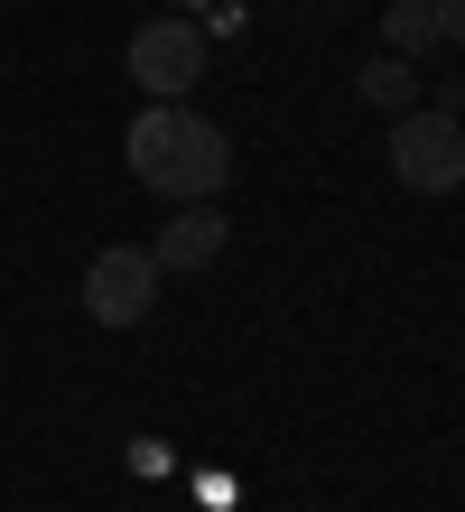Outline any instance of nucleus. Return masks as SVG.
<instances>
[{"label": "nucleus", "mask_w": 465, "mask_h": 512, "mask_svg": "<svg viewBox=\"0 0 465 512\" xmlns=\"http://www.w3.org/2000/svg\"><path fill=\"white\" fill-rule=\"evenodd\" d=\"M121 149H131V177H140V187L149 196H177V205L224 196V177H233V140L214 131L196 103H149Z\"/></svg>", "instance_id": "1"}, {"label": "nucleus", "mask_w": 465, "mask_h": 512, "mask_svg": "<svg viewBox=\"0 0 465 512\" xmlns=\"http://www.w3.org/2000/svg\"><path fill=\"white\" fill-rule=\"evenodd\" d=\"M391 177L410 196H456L465 187V122L438 103H410V112H391Z\"/></svg>", "instance_id": "2"}, {"label": "nucleus", "mask_w": 465, "mask_h": 512, "mask_svg": "<svg viewBox=\"0 0 465 512\" xmlns=\"http://www.w3.org/2000/svg\"><path fill=\"white\" fill-rule=\"evenodd\" d=\"M159 280L168 270L149 261V243H103L84 261V317L112 326V336H131V326H149V308H159Z\"/></svg>", "instance_id": "3"}, {"label": "nucleus", "mask_w": 465, "mask_h": 512, "mask_svg": "<svg viewBox=\"0 0 465 512\" xmlns=\"http://www.w3.org/2000/svg\"><path fill=\"white\" fill-rule=\"evenodd\" d=\"M121 66H131V84H140L149 103H186L205 84V28L196 19H140Z\"/></svg>", "instance_id": "4"}, {"label": "nucleus", "mask_w": 465, "mask_h": 512, "mask_svg": "<svg viewBox=\"0 0 465 512\" xmlns=\"http://www.w3.org/2000/svg\"><path fill=\"white\" fill-rule=\"evenodd\" d=\"M224 243H233V224H224V205H177V215L159 224V243H149V261L159 270H214L224 261Z\"/></svg>", "instance_id": "5"}, {"label": "nucleus", "mask_w": 465, "mask_h": 512, "mask_svg": "<svg viewBox=\"0 0 465 512\" xmlns=\"http://www.w3.org/2000/svg\"><path fill=\"white\" fill-rule=\"evenodd\" d=\"M382 47H391V56L438 47V0H391V10H382Z\"/></svg>", "instance_id": "6"}, {"label": "nucleus", "mask_w": 465, "mask_h": 512, "mask_svg": "<svg viewBox=\"0 0 465 512\" xmlns=\"http://www.w3.org/2000/svg\"><path fill=\"white\" fill-rule=\"evenodd\" d=\"M363 103H382V112H410L419 103V75H410V56H372V66H363Z\"/></svg>", "instance_id": "7"}, {"label": "nucleus", "mask_w": 465, "mask_h": 512, "mask_svg": "<svg viewBox=\"0 0 465 512\" xmlns=\"http://www.w3.org/2000/svg\"><path fill=\"white\" fill-rule=\"evenodd\" d=\"M438 38H447V47H465V0H438Z\"/></svg>", "instance_id": "8"}]
</instances>
